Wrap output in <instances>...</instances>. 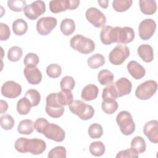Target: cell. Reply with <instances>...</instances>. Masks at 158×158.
Segmentation results:
<instances>
[{
  "mask_svg": "<svg viewBox=\"0 0 158 158\" xmlns=\"http://www.w3.org/2000/svg\"><path fill=\"white\" fill-rule=\"evenodd\" d=\"M70 44L72 49L83 54L91 53L95 49V43L91 39L79 34L70 39Z\"/></svg>",
  "mask_w": 158,
  "mask_h": 158,
  "instance_id": "1",
  "label": "cell"
},
{
  "mask_svg": "<svg viewBox=\"0 0 158 158\" xmlns=\"http://www.w3.org/2000/svg\"><path fill=\"white\" fill-rule=\"evenodd\" d=\"M69 109L83 120L91 119L94 114V109L93 106L85 103L81 100L73 101L69 105Z\"/></svg>",
  "mask_w": 158,
  "mask_h": 158,
  "instance_id": "2",
  "label": "cell"
},
{
  "mask_svg": "<svg viewBox=\"0 0 158 158\" xmlns=\"http://www.w3.org/2000/svg\"><path fill=\"white\" fill-rule=\"evenodd\" d=\"M116 122L122 133L128 136L133 133L135 130V124L130 112L126 110L120 112L116 117Z\"/></svg>",
  "mask_w": 158,
  "mask_h": 158,
  "instance_id": "3",
  "label": "cell"
},
{
  "mask_svg": "<svg viewBox=\"0 0 158 158\" xmlns=\"http://www.w3.org/2000/svg\"><path fill=\"white\" fill-rule=\"evenodd\" d=\"M45 110L47 114L52 118H59L64 112V107L57 99V93H52L46 97Z\"/></svg>",
  "mask_w": 158,
  "mask_h": 158,
  "instance_id": "4",
  "label": "cell"
},
{
  "mask_svg": "<svg viewBox=\"0 0 158 158\" xmlns=\"http://www.w3.org/2000/svg\"><path fill=\"white\" fill-rule=\"evenodd\" d=\"M157 84L154 80H147L139 85L135 90V96L140 100L150 99L157 91Z\"/></svg>",
  "mask_w": 158,
  "mask_h": 158,
  "instance_id": "5",
  "label": "cell"
},
{
  "mask_svg": "<svg viewBox=\"0 0 158 158\" xmlns=\"http://www.w3.org/2000/svg\"><path fill=\"white\" fill-rule=\"evenodd\" d=\"M130 56L129 48L122 44H117L109 53V62L114 65H119L123 64Z\"/></svg>",
  "mask_w": 158,
  "mask_h": 158,
  "instance_id": "6",
  "label": "cell"
},
{
  "mask_svg": "<svg viewBox=\"0 0 158 158\" xmlns=\"http://www.w3.org/2000/svg\"><path fill=\"white\" fill-rule=\"evenodd\" d=\"M25 15L30 20H34L43 15L46 11L45 3L43 1H35L27 5L23 9Z\"/></svg>",
  "mask_w": 158,
  "mask_h": 158,
  "instance_id": "7",
  "label": "cell"
},
{
  "mask_svg": "<svg viewBox=\"0 0 158 158\" xmlns=\"http://www.w3.org/2000/svg\"><path fill=\"white\" fill-rule=\"evenodd\" d=\"M85 16L87 20L96 28H102L106 23L105 15L96 7L88 8L86 11Z\"/></svg>",
  "mask_w": 158,
  "mask_h": 158,
  "instance_id": "8",
  "label": "cell"
},
{
  "mask_svg": "<svg viewBox=\"0 0 158 158\" xmlns=\"http://www.w3.org/2000/svg\"><path fill=\"white\" fill-rule=\"evenodd\" d=\"M43 134L48 138L56 142H62L65 137V131L59 125L49 123L44 129Z\"/></svg>",
  "mask_w": 158,
  "mask_h": 158,
  "instance_id": "9",
  "label": "cell"
},
{
  "mask_svg": "<svg viewBox=\"0 0 158 158\" xmlns=\"http://www.w3.org/2000/svg\"><path fill=\"white\" fill-rule=\"evenodd\" d=\"M57 23V19L53 17H41L36 22V30L40 35L46 36L56 27Z\"/></svg>",
  "mask_w": 158,
  "mask_h": 158,
  "instance_id": "10",
  "label": "cell"
},
{
  "mask_svg": "<svg viewBox=\"0 0 158 158\" xmlns=\"http://www.w3.org/2000/svg\"><path fill=\"white\" fill-rule=\"evenodd\" d=\"M119 27H112L110 25L104 26L100 33V39L102 43L105 45H109L113 43H118Z\"/></svg>",
  "mask_w": 158,
  "mask_h": 158,
  "instance_id": "11",
  "label": "cell"
},
{
  "mask_svg": "<svg viewBox=\"0 0 158 158\" xmlns=\"http://www.w3.org/2000/svg\"><path fill=\"white\" fill-rule=\"evenodd\" d=\"M156 30V22L151 19H146L141 21L139 25V36L143 40H148L152 36Z\"/></svg>",
  "mask_w": 158,
  "mask_h": 158,
  "instance_id": "12",
  "label": "cell"
},
{
  "mask_svg": "<svg viewBox=\"0 0 158 158\" xmlns=\"http://www.w3.org/2000/svg\"><path fill=\"white\" fill-rule=\"evenodd\" d=\"M1 94L7 98H15L22 93V86L14 81L10 80L5 82L1 87Z\"/></svg>",
  "mask_w": 158,
  "mask_h": 158,
  "instance_id": "13",
  "label": "cell"
},
{
  "mask_svg": "<svg viewBox=\"0 0 158 158\" xmlns=\"http://www.w3.org/2000/svg\"><path fill=\"white\" fill-rule=\"evenodd\" d=\"M46 149V144L44 141L38 138L27 139L26 143L27 152H30L33 155L42 154Z\"/></svg>",
  "mask_w": 158,
  "mask_h": 158,
  "instance_id": "14",
  "label": "cell"
},
{
  "mask_svg": "<svg viewBox=\"0 0 158 158\" xmlns=\"http://www.w3.org/2000/svg\"><path fill=\"white\" fill-rule=\"evenodd\" d=\"M143 132L151 142L157 144L158 143V121L152 120L146 122L143 128Z\"/></svg>",
  "mask_w": 158,
  "mask_h": 158,
  "instance_id": "15",
  "label": "cell"
},
{
  "mask_svg": "<svg viewBox=\"0 0 158 158\" xmlns=\"http://www.w3.org/2000/svg\"><path fill=\"white\" fill-rule=\"evenodd\" d=\"M23 74L31 85H38L42 80V73L36 67H25Z\"/></svg>",
  "mask_w": 158,
  "mask_h": 158,
  "instance_id": "16",
  "label": "cell"
},
{
  "mask_svg": "<svg viewBox=\"0 0 158 158\" xmlns=\"http://www.w3.org/2000/svg\"><path fill=\"white\" fill-rule=\"evenodd\" d=\"M118 98L129 94L131 91V82L127 78L122 77L114 83Z\"/></svg>",
  "mask_w": 158,
  "mask_h": 158,
  "instance_id": "17",
  "label": "cell"
},
{
  "mask_svg": "<svg viewBox=\"0 0 158 158\" xmlns=\"http://www.w3.org/2000/svg\"><path fill=\"white\" fill-rule=\"evenodd\" d=\"M128 72L135 80L142 78L146 74V70L143 66L135 60H131L127 65Z\"/></svg>",
  "mask_w": 158,
  "mask_h": 158,
  "instance_id": "18",
  "label": "cell"
},
{
  "mask_svg": "<svg viewBox=\"0 0 158 158\" xmlns=\"http://www.w3.org/2000/svg\"><path fill=\"white\" fill-rule=\"evenodd\" d=\"M135 33L133 29L130 27H120L118 33V43L127 44L133 41Z\"/></svg>",
  "mask_w": 158,
  "mask_h": 158,
  "instance_id": "19",
  "label": "cell"
},
{
  "mask_svg": "<svg viewBox=\"0 0 158 158\" xmlns=\"http://www.w3.org/2000/svg\"><path fill=\"white\" fill-rule=\"evenodd\" d=\"M98 87L94 84H89L85 86L81 91V98L85 101H90L95 99L98 95Z\"/></svg>",
  "mask_w": 158,
  "mask_h": 158,
  "instance_id": "20",
  "label": "cell"
},
{
  "mask_svg": "<svg viewBox=\"0 0 158 158\" xmlns=\"http://www.w3.org/2000/svg\"><path fill=\"white\" fill-rule=\"evenodd\" d=\"M138 56L145 62H151L154 59V51L152 46L149 44H141L137 50Z\"/></svg>",
  "mask_w": 158,
  "mask_h": 158,
  "instance_id": "21",
  "label": "cell"
},
{
  "mask_svg": "<svg viewBox=\"0 0 158 158\" xmlns=\"http://www.w3.org/2000/svg\"><path fill=\"white\" fill-rule=\"evenodd\" d=\"M139 8L145 15H152L157 10L156 2L154 0H139Z\"/></svg>",
  "mask_w": 158,
  "mask_h": 158,
  "instance_id": "22",
  "label": "cell"
},
{
  "mask_svg": "<svg viewBox=\"0 0 158 158\" xmlns=\"http://www.w3.org/2000/svg\"><path fill=\"white\" fill-rule=\"evenodd\" d=\"M50 10L54 14L65 11L69 9V0H52L49 2Z\"/></svg>",
  "mask_w": 158,
  "mask_h": 158,
  "instance_id": "23",
  "label": "cell"
},
{
  "mask_svg": "<svg viewBox=\"0 0 158 158\" xmlns=\"http://www.w3.org/2000/svg\"><path fill=\"white\" fill-rule=\"evenodd\" d=\"M34 123L31 120L25 119L21 120L18 125L17 131L22 135H30L34 130Z\"/></svg>",
  "mask_w": 158,
  "mask_h": 158,
  "instance_id": "24",
  "label": "cell"
},
{
  "mask_svg": "<svg viewBox=\"0 0 158 158\" xmlns=\"http://www.w3.org/2000/svg\"><path fill=\"white\" fill-rule=\"evenodd\" d=\"M60 29L61 32L65 36L72 35L75 30V24L73 19L66 18L62 20Z\"/></svg>",
  "mask_w": 158,
  "mask_h": 158,
  "instance_id": "25",
  "label": "cell"
},
{
  "mask_svg": "<svg viewBox=\"0 0 158 158\" xmlns=\"http://www.w3.org/2000/svg\"><path fill=\"white\" fill-rule=\"evenodd\" d=\"M12 30L15 35L17 36L23 35L28 30V24L23 19H18L12 23Z\"/></svg>",
  "mask_w": 158,
  "mask_h": 158,
  "instance_id": "26",
  "label": "cell"
},
{
  "mask_svg": "<svg viewBox=\"0 0 158 158\" xmlns=\"http://www.w3.org/2000/svg\"><path fill=\"white\" fill-rule=\"evenodd\" d=\"M102 98L103 101L115 100L117 98H118L114 83H111L107 85V86L104 88L102 91Z\"/></svg>",
  "mask_w": 158,
  "mask_h": 158,
  "instance_id": "27",
  "label": "cell"
},
{
  "mask_svg": "<svg viewBox=\"0 0 158 158\" xmlns=\"http://www.w3.org/2000/svg\"><path fill=\"white\" fill-rule=\"evenodd\" d=\"M131 148L134 149L138 154L144 152L146 149V144L143 138L139 136L134 137L131 141Z\"/></svg>",
  "mask_w": 158,
  "mask_h": 158,
  "instance_id": "28",
  "label": "cell"
},
{
  "mask_svg": "<svg viewBox=\"0 0 158 158\" xmlns=\"http://www.w3.org/2000/svg\"><path fill=\"white\" fill-rule=\"evenodd\" d=\"M87 63L90 68L96 69L102 67L105 64V58L102 54L97 53L89 57Z\"/></svg>",
  "mask_w": 158,
  "mask_h": 158,
  "instance_id": "29",
  "label": "cell"
},
{
  "mask_svg": "<svg viewBox=\"0 0 158 158\" xmlns=\"http://www.w3.org/2000/svg\"><path fill=\"white\" fill-rule=\"evenodd\" d=\"M32 105L25 96L20 99L17 103V110L20 115L28 114L31 108Z\"/></svg>",
  "mask_w": 158,
  "mask_h": 158,
  "instance_id": "30",
  "label": "cell"
},
{
  "mask_svg": "<svg viewBox=\"0 0 158 158\" xmlns=\"http://www.w3.org/2000/svg\"><path fill=\"white\" fill-rule=\"evenodd\" d=\"M114 79V74L110 71L106 69L101 70L98 75V81L102 85H107L112 83Z\"/></svg>",
  "mask_w": 158,
  "mask_h": 158,
  "instance_id": "31",
  "label": "cell"
},
{
  "mask_svg": "<svg viewBox=\"0 0 158 158\" xmlns=\"http://www.w3.org/2000/svg\"><path fill=\"white\" fill-rule=\"evenodd\" d=\"M57 99L59 103L64 106H69L73 101V96L71 91L61 90L57 93Z\"/></svg>",
  "mask_w": 158,
  "mask_h": 158,
  "instance_id": "32",
  "label": "cell"
},
{
  "mask_svg": "<svg viewBox=\"0 0 158 158\" xmlns=\"http://www.w3.org/2000/svg\"><path fill=\"white\" fill-rule=\"evenodd\" d=\"M89 152L90 153L96 157L102 156L106 151L105 145L101 141H94L92 142L89 145Z\"/></svg>",
  "mask_w": 158,
  "mask_h": 158,
  "instance_id": "33",
  "label": "cell"
},
{
  "mask_svg": "<svg viewBox=\"0 0 158 158\" xmlns=\"http://www.w3.org/2000/svg\"><path fill=\"white\" fill-rule=\"evenodd\" d=\"M132 3V0H114L112 2V7L117 12H123L130 8Z\"/></svg>",
  "mask_w": 158,
  "mask_h": 158,
  "instance_id": "34",
  "label": "cell"
},
{
  "mask_svg": "<svg viewBox=\"0 0 158 158\" xmlns=\"http://www.w3.org/2000/svg\"><path fill=\"white\" fill-rule=\"evenodd\" d=\"M25 97L28 99L33 107L37 106L41 101V95L40 93L35 89H28L26 92Z\"/></svg>",
  "mask_w": 158,
  "mask_h": 158,
  "instance_id": "35",
  "label": "cell"
},
{
  "mask_svg": "<svg viewBox=\"0 0 158 158\" xmlns=\"http://www.w3.org/2000/svg\"><path fill=\"white\" fill-rule=\"evenodd\" d=\"M118 105L115 100L102 101L101 104L102 110L107 114H114L118 109Z\"/></svg>",
  "mask_w": 158,
  "mask_h": 158,
  "instance_id": "36",
  "label": "cell"
},
{
  "mask_svg": "<svg viewBox=\"0 0 158 158\" xmlns=\"http://www.w3.org/2000/svg\"><path fill=\"white\" fill-rule=\"evenodd\" d=\"M89 136L92 139L100 138L103 135V129L102 126L97 123L91 124L88 130Z\"/></svg>",
  "mask_w": 158,
  "mask_h": 158,
  "instance_id": "37",
  "label": "cell"
},
{
  "mask_svg": "<svg viewBox=\"0 0 158 158\" xmlns=\"http://www.w3.org/2000/svg\"><path fill=\"white\" fill-rule=\"evenodd\" d=\"M23 51L19 46L11 47L7 52V58L11 62H17L22 57Z\"/></svg>",
  "mask_w": 158,
  "mask_h": 158,
  "instance_id": "38",
  "label": "cell"
},
{
  "mask_svg": "<svg viewBox=\"0 0 158 158\" xmlns=\"http://www.w3.org/2000/svg\"><path fill=\"white\" fill-rule=\"evenodd\" d=\"M46 74L52 78H56L60 77L62 73L61 67L57 64H52L46 68Z\"/></svg>",
  "mask_w": 158,
  "mask_h": 158,
  "instance_id": "39",
  "label": "cell"
},
{
  "mask_svg": "<svg viewBox=\"0 0 158 158\" xmlns=\"http://www.w3.org/2000/svg\"><path fill=\"white\" fill-rule=\"evenodd\" d=\"M75 85V81L73 77L70 76H65L63 77L60 82L61 90L72 91Z\"/></svg>",
  "mask_w": 158,
  "mask_h": 158,
  "instance_id": "40",
  "label": "cell"
},
{
  "mask_svg": "<svg viewBox=\"0 0 158 158\" xmlns=\"http://www.w3.org/2000/svg\"><path fill=\"white\" fill-rule=\"evenodd\" d=\"M48 157L49 158H66V149L64 146H56L49 152Z\"/></svg>",
  "mask_w": 158,
  "mask_h": 158,
  "instance_id": "41",
  "label": "cell"
},
{
  "mask_svg": "<svg viewBox=\"0 0 158 158\" xmlns=\"http://www.w3.org/2000/svg\"><path fill=\"white\" fill-rule=\"evenodd\" d=\"M8 7L14 12H22L27 6L26 1L23 0H9L7 1Z\"/></svg>",
  "mask_w": 158,
  "mask_h": 158,
  "instance_id": "42",
  "label": "cell"
},
{
  "mask_svg": "<svg viewBox=\"0 0 158 158\" xmlns=\"http://www.w3.org/2000/svg\"><path fill=\"white\" fill-rule=\"evenodd\" d=\"M14 119L9 114H5L0 118V125L5 130H11L14 125Z\"/></svg>",
  "mask_w": 158,
  "mask_h": 158,
  "instance_id": "43",
  "label": "cell"
},
{
  "mask_svg": "<svg viewBox=\"0 0 158 158\" xmlns=\"http://www.w3.org/2000/svg\"><path fill=\"white\" fill-rule=\"evenodd\" d=\"M23 63L25 67H36L39 63V57L35 53H28L25 56Z\"/></svg>",
  "mask_w": 158,
  "mask_h": 158,
  "instance_id": "44",
  "label": "cell"
},
{
  "mask_svg": "<svg viewBox=\"0 0 158 158\" xmlns=\"http://www.w3.org/2000/svg\"><path fill=\"white\" fill-rule=\"evenodd\" d=\"M27 139H28L27 138H24V137H20L18 138L15 142V144H14L15 149L19 152L27 153L26 143Z\"/></svg>",
  "mask_w": 158,
  "mask_h": 158,
  "instance_id": "45",
  "label": "cell"
},
{
  "mask_svg": "<svg viewBox=\"0 0 158 158\" xmlns=\"http://www.w3.org/2000/svg\"><path fill=\"white\" fill-rule=\"evenodd\" d=\"M117 158H124V157H138V154L132 148H129L125 150L119 151L116 155Z\"/></svg>",
  "mask_w": 158,
  "mask_h": 158,
  "instance_id": "46",
  "label": "cell"
},
{
  "mask_svg": "<svg viewBox=\"0 0 158 158\" xmlns=\"http://www.w3.org/2000/svg\"><path fill=\"white\" fill-rule=\"evenodd\" d=\"M10 36V31L9 26L4 23H0V40H7Z\"/></svg>",
  "mask_w": 158,
  "mask_h": 158,
  "instance_id": "47",
  "label": "cell"
},
{
  "mask_svg": "<svg viewBox=\"0 0 158 158\" xmlns=\"http://www.w3.org/2000/svg\"><path fill=\"white\" fill-rule=\"evenodd\" d=\"M48 123L49 122L46 118H38L34 122V128L38 133L43 134L44 129Z\"/></svg>",
  "mask_w": 158,
  "mask_h": 158,
  "instance_id": "48",
  "label": "cell"
},
{
  "mask_svg": "<svg viewBox=\"0 0 158 158\" xmlns=\"http://www.w3.org/2000/svg\"><path fill=\"white\" fill-rule=\"evenodd\" d=\"M80 2L79 0H69V9H76L79 6Z\"/></svg>",
  "mask_w": 158,
  "mask_h": 158,
  "instance_id": "49",
  "label": "cell"
},
{
  "mask_svg": "<svg viewBox=\"0 0 158 158\" xmlns=\"http://www.w3.org/2000/svg\"><path fill=\"white\" fill-rule=\"evenodd\" d=\"M0 107H1V114L5 113L8 109V104L6 101L1 99L0 101Z\"/></svg>",
  "mask_w": 158,
  "mask_h": 158,
  "instance_id": "50",
  "label": "cell"
},
{
  "mask_svg": "<svg viewBox=\"0 0 158 158\" xmlns=\"http://www.w3.org/2000/svg\"><path fill=\"white\" fill-rule=\"evenodd\" d=\"M98 2L100 5V6L103 9H106L108 7V3L109 1L107 0H104V1H98Z\"/></svg>",
  "mask_w": 158,
  "mask_h": 158,
  "instance_id": "51",
  "label": "cell"
}]
</instances>
